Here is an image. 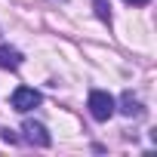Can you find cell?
Here are the masks:
<instances>
[{
	"label": "cell",
	"mask_w": 157,
	"mask_h": 157,
	"mask_svg": "<svg viewBox=\"0 0 157 157\" xmlns=\"http://www.w3.org/2000/svg\"><path fill=\"white\" fill-rule=\"evenodd\" d=\"M86 108H90L93 120L105 123V120H111V114L117 111V102H114V96H111V93H105V90H93V93H90Z\"/></svg>",
	"instance_id": "cell-1"
},
{
	"label": "cell",
	"mask_w": 157,
	"mask_h": 157,
	"mask_svg": "<svg viewBox=\"0 0 157 157\" xmlns=\"http://www.w3.org/2000/svg\"><path fill=\"white\" fill-rule=\"evenodd\" d=\"M22 136H25V142L34 145V148H49V145H52V136H49L46 126L37 123V120H25V123H22Z\"/></svg>",
	"instance_id": "cell-2"
},
{
	"label": "cell",
	"mask_w": 157,
	"mask_h": 157,
	"mask_svg": "<svg viewBox=\"0 0 157 157\" xmlns=\"http://www.w3.org/2000/svg\"><path fill=\"white\" fill-rule=\"evenodd\" d=\"M43 99H40V93L37 90H31V86H19L16 93H13V108L19 111V114H25V111H31V108H37Z\"/></svg>",
	"instance_id": "cell-3"
},
{
	"label": "cell",
	"mask_w": 157,
	"mask_h": 157,
	"mask_svg": "<svg viewBox=\"0 0 157 157\" xmlns=\"http://www.w3.org/2000/svg\"><path fill=\"white\" fill-rule=\"evenodd\" d=\"M120 114H123V117H142L145 108H142V102H139L132 93H123V96H120Z\"/></svg>",
	"instance_id": "cell-4"
},
{
	"label": "cell",
	"mask_w": 157,
	"mask_h": 157,
	"mask_svg": "<svg viewBox=\"0 0 157 157\" xmlns=\"http://www.w3.org/2000/svg\"><path fill=\"white\" fill-rule=\"evenodd\" d=\"M22 65V52L13 49V46H0V68L3 71H16Z\"/></svg>",
	"instance_id": "cell-5"
},
{
	"label": "cell",
	"mask_w": 157,
	"mask_h": 157,
	"mask_svg": "<svg viewBox=\"0 0 157 157\" xmlns=\"http://www.w3.org/2000/svg\"><path fill=\"white\" fill-rule=\"evenodd\" d=\"M93 6H96V16L111 25V3H108V0H93Z\"/></svg>",
	"instance_id": "cell-6"
},
{
	"label": "cell",
	"mask_w": 157,
	"mask_h": 157,
	"mask_svg": "<svg viewBox=\"0 0 157 157\" xmlns=\"http://www.w3.org/2000/svg\"><path fill=\"white\" fill-rule=\"evenodd\" d=\"M0 139H3V142H10V145H16V142H19V136H16L13 129H6V126H0Z\"/></svg>",
	"instance_id": "cell-7"
},
{
	"label": "cell",
	"mask_w": 157,
	"mask_h": 157,
	"mask_svg": "<svg viewBox=\"0 0 157 157\" xmlns=\"http://www.w3.org/2000/svg\"><path fill=\"white\" fill-rule=\"evenodd\" d=\"M123 3H129V6H148L151 0H123Z\"/></svg>",
	"instance_id": "cell-8"
}]
</instances>
